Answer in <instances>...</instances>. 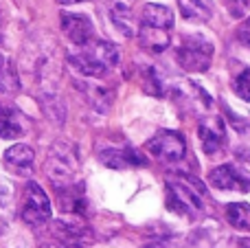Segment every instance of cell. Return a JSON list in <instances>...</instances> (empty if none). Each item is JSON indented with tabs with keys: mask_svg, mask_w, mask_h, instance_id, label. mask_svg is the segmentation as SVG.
Returning <instances> with one entry per match:
<instances>
[{
	"mask_svg": "<svg viewBox=\"0 0 250 248\" xmlns=\"http://www.w3.org/2000/svg\"><path fill=\"white\" fill-rule=\"evenodd\" d=\"M213 42L198 33L185 35L180 40V46L176 51V60L189 73H204V70L211 66L213 60Z\"/></svg>",
	"mask_w": 250,
	"mask_h": 248,
	"instance_id": "4",
	"label": "cell"
},
{
	"mask_svg": "<svg viewBox=\"0 0 250 248\" xmlns=\"http://www.w3.org/2000/svg\"><path fill=\"white\" fill-rule=\"evenodd\" d=\"M178 7L185 20L208 22L213 16V0H178Z\"/></svg>",
	"mask_w": 250,
	"mask_h": 248,
	"instance_id": "15",
	"label": "cell"
},
{
	"mask_svg": "<svg viewBox=\"0 0 250 248\" xmlns=\"http://www.w3.org/2000/svg\"><path fill=\"white\" fill-rule=\"evenodd\" d=\"M235 35H237V40L244 44V46L250 48V16L246 18V20L242 22V24L237 26V31H235Z\"/></svg>",
	"mask_w": 250,
	"mask_h": 248,
	"instance_id": "22",
	"label": "cell"
},
{
	"mask_svg": "<svg viewBox=\"0 0 250 248\" xmlns=\"http://www.w3.org/2000/svg\"><path fill=\"white\" fill-rule=\"evenodd\" d=\"M48 180L55 185V189H64L70 185H77V171H79V156L77 149L68 141H57L46 156L44 165Z\"/></svg>",
	"mask_w": 250,
	"mask_h": 248,
	"instance_id": "3",
	"label": "cell"
},
{
	"mask_svg": "<svg viewBox=\"0 0 250 248\" xmlns=\"http://www.w3.org/2000/svg\"><path fill=\"white\" fill-rule=\"evenodd\" d=\"M141 24L151 26V29H160V31H171L173 29V11L169 7H165V4L149 2L143 9Z\"/></svg>",
	"mask_w": 250,
	"mask_h": 248,
	"instance_id": "14",
	"label": "cell"
},
{
	"mask_svg": "<svg viewBox=\"0 0 250 248\" xmlns=\"http://www.w3.org/2000/svg\"><path fill=\"white\" fill-rule=\"evenodd\" d=\"M226 220L235 231L250 233V205H246V202L226 205Z\"/></svg>",
	"mask_w": 250,
	"mask_h": 248,
	"instance_id": "17",
	"label": "cell"
},
{
	"mask_svg": "<svg viewBox=\"0 0 250 248\" xmlns=\"http://www.w3.org/2000/svg\"><path fill=\"white\" fill-rule=\"evenodd\" d=\"M66 57L83 77H104L119 64V48L105 40H92L86 46L70 51Z\"/></svg>",
	"mask_w": 250,
	"mask_h": 248,
	"instance_id": "2",
	"label": "cell"
},
{
	"mask_svg": "<svg viewBox=\"0 0 250 248\" xmlns=\"http://www.w3.org/2000/svg\"><path fill=\"white\" fill-rule=\"evenodd\" d=\"M51 200H48L46 191L40 187L38 183H26L24 193H22V205L20 215L29 227H42L51 220Z\"/></svg>",
	"mask_w": 250,
	"mask_h": 248,
	"instance_id": "5",
	"label": "cell"
},
{
	"mask_svg": "<svg viewBox=\"0 0 250 248\" xmlns=\"http://www.w3.org/2000/svg\"><path fill=\"white\" fill-rule=\"evenodd\" d=\"M110 18H112L114 26L125 35V38H132L136 35V29H134V20H132V9L123 2H117L112 9H110Z\"/></svg>",
	"mask_w": 250,
	"mask_h": 248,
	"instance_id": "18",
	"label": "cell"
},
{
	"mask_svg": "<svg viewBox=\"0 0 250 248\" xmlns=\"http://www.w3.org/2000/svg\"><path fill=\"white\" fill-rule=\"evenodd\" d=\"M62 31L77 46H86L95 40V24L86 13H62Z\"/></svg>",
	"mask_w": 250,
	"mask_h": 248,
	"instance_id": "10",
	"label": "cell"
},
{
	"mask_svg": "<svg viewBox=\"0 0 250 248\" xmlns=\"http://www.w3.org/2000/svg\"><path fill=\"white\" fill-rule=\"evenodd\" d=\"M24 117L18 108H9V105L0 103V139H20L24 136L26 125H24Z\"/></svg>",
	"mask_w": 250,
	"mask_h": 248,
	"instance_id": "13",
	"label": "cell"
},
{
	"mask_svg": "<svg viewBox=\"0 0 250 248\" xmlns=\"http://www.w3.org/2000/svg\"><path fill=\"white\" fill-rule=\"evenodd\" d=\"M138 38H141L143 48H147L151 53H160L169 46V31L151 29V26L141 24L138 26Z\"/></svg>",
	"mask_w": 250,
	"mask_h": 248,
	"instance_id": "16",
	"label": "cell"
},
{
	"mask_svg": "<svg viewBox=\"0 0 250 248\" xmlns=\"http://www.w3.org/2000/svg\"><path fill=\"white\" fill-rule=\"evenodd\" d=\"M224 4H226V9H229V13L233 18H242L244 13L248 11L250 0H224Z\"/></svg>",
	"mask_w": 250,
	"mask_h": 248,
	"instance_id": "21",
	"label": "cell"
},
{
	"mask_svg": "<svg viewBox=\"0 0 250 248\" xmlns=\"http://www.w3.org/2000/svg\"><path fill=\"white\" fill-rule=\"evenodd\" d=\"M208 183L220 191L246 193L250 191V171L237 163H224L208 171Z\"/></svg>",
	"mask_w": 250,
	"mask_h": 248,
	"instance_id": "7",
	"label": "cell"
},
{
	"mask_svg": "<svg viewBox=\"0 0 250 248\" xmlns=\"http://www.w3.org/2000/svg\"><path fill=\"white\" fill-rule=\"evenodd\" d=\"M60 4H77V2H86V0H57Z\"/></svg>",
	"mask_w": 250,
	"mask_h": 248,
	"instance_id": "23",
	"label": "cell"
},
{
	"mask_svg": "<svg viewBox=\"0 0 250 248\" xmlns=\"http://www.w3.org/2000/svg\"><path fill=\"white\" fill-rule=\"evenodd\" d=\"M40 248H64V246H62V244H42Z\"/></svg>",
	"mask_w": 250,
	"mask_h": 248,
	"instance_id": "25",
	"label": "cell"
},
{
	"mask_svg": "<svg viewBox=\"0 0 250 248\" xmlns=\"http://www.w3.org/2000/svg\"><path fill=\"white\" fill-rule=\"evenodd\" d=\"M233 90L239 99L250 101V68L242 70V73L233 79Z\"/></svg>",
	"mask_w": 250,
	"mask_h": 248,
	"instance_id": "19",
	"label": "cell"
},
{
	"mask_svg": "<svg viewBox=\"0 0 250 248\" xmlns=\"http://www.w3.org/2000/svg\"><path fill=\"white\" fill-rule=\"evenodd\" d=\"M167 209L182 218L195 220L204 211V185L189 174H171L165 183Z\"/></svg>",
	"mask_w": 250,
	"mask_h": 248,
	"instance_id": "1",
	"label": "cell"
},
{
	"mask_svg": "<svg viewBox=\"0 0 250 248\" xmlns=\"http://www.w3.org/2000/svg\"><path fill=\"white\" fill-rule=\"evenodd\" d=\"M99 161L112 169H125V167H143L147 158L134 147H105L99 152Z\"/></svg>",
	"mask_w": 250,
	"mask_h": 248,
	"instance_id": "12",
	"label": "cell"
},
{
	"mask_svg": "<svg viewBox=\"0 0 250 248\" xmlns=\"http://www.w3.org/2000/svg\"><path fill=\"white\" fill-rule=\"evenodd\" d=\"M11 200H13V189H11V185H9L4 178H0V224L7 220L4 215H7L9 207H11Z\"/></svg>",
	"mask_w": 250,
	"mask_h": 248,
	"instance_id": "20",
	"label": "cell"
},
{
	"mask_svg": "<svg viewBox=\"0 0 250 248\" xmlns=\"http://www.w3.org/2000/svg\"><path fill=\"white\" fill-rule=\"evenodd\" d=\"M147 152L163 163H180L187 154V141L176 130H160L147 141Z\"/></svg>",
	"mask_w": 250,
	"mask_h": 248,
	"instance_id": "6",
	"label": "cell"
},
{
	"mask_svg": "<svg viewBox=\"0 0 250 248\" xmlns=\"http://www.w3.org/2000/svg\"><path fill=\"white\" fill-rule=\"evenodd\" d=\"M53 235L64 248H86L92 242V231L77 220H57L53 222Z\"/></svg>",
	"mask_w": 250,
	"mask_h": 248,
	"instance_id": "8",
	"label": "cell"
},
{
	"mask_svg": "<svg viewBox=\"0 0 250 248\" xmlns=\"http://www.w3.org/2000/svg\"><path fill=\"white\" fill-rule=\"evenodd\" d=\"M237 248H250V240H239Z\"/></svg>",
	"mask_w": 250,
	"mask_h": 248,
	"instance_id": "24",
	"label": "cell"
},
{
	"mask_svg": "<svg viewBox=\"0 0 250 248\" xmlns=\"http://www.w3.org/2000/svg\"><path fill=\"white\" fill-rule=\"evenodd\" d=\"M198 136H200V145L202 152L213 156V154L222 152L226 145V125L222 121V117H204L198 125Z\"/></svg>",
	"mask_w": 250,
	"mask_h": 248,
	"instance_id": "9",
	"label": "cell"
},
{
	"mask_svg": "<svg viewBox=\"0 0 250 248\" xmlns=\"http://www.w3.org/2000/svg\"><path fill=\"white\" fill-rule=\"evenodd\" d=\"M2 165L9 174L20 176V178H29L35 167V154L29 145L16 143L2 154Z\"/></svg>",
	"mask_w": 250,
	"mask_h": 248,
	"instance_id": "11",
	"label": "cell"
}]
</instances>
